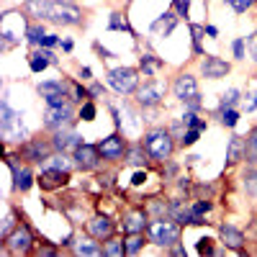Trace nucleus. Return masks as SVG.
Returning <instances> with one entry per match:
<instances>
[{"instance_id": "f257e3e1", "label": "nucleus", "mask_w": 257, "mask_h": 257, "mask_svg": "<svg viewBox=\"0 0 257 257\" xmlns=\"http://www.w3.org/2000/svg\"><path fill=\"white\" fill-rule=\"evenodd\" d=\"M144 149H147V155L149 157H155V160H167L170 155H173V139H170V134L165 132V128H157V132H149L147 139H144Z\"/></svg>"}, {"instance_id": "f03ea898", "label": "nucleus", "mask_w": 257, "mask_h": 257, "mask_svg": "<svg viewBox=\"0 0 257 257\" xmlns=\"http://www.w3.org/2000/svg\"><path fill=\"white\" fill-rule=\"evenodd\" d=\"M149 239H152L155 244L160 247H170V244H175L178 237H180V226L175 221H165V219H157L149 224Z\"/></svg>"}, {"instance_id": "7ed1b4c3", "label": "nucleus", "mask_w": 257, "mask_h": 257, "mask_svg": "<svg viewBox=\"0 0 257 257\" xmlns=\"http://www.w3.org/2000/svg\"><path fill=\"white\" fill-rule=\"evenodd\" d=\"M173 90H175V95L183 100V103H188L190 108H198L201 105V100H198V85H196V77H190V75H180L178 80H175V85H173Z\"/></svg>"}, {"instance_id": "20e7f679", "label": "nucleus", "mask_w": 257, "mask_h": 257, "mask_svg": "<svg viewBox=\"0 0 257 257\" xmlns=\"http://www.w3.org/2000/svg\"><path fill=\"white\" fill-rule=\"evenodd\" d=\"M108 82L113 85L118 93H132V90H137L139 75H137V70H132V67H118V70H113V72L108 75Z\"/></svg>"}, {"instance_id": "39448f33", "label": "nucleus", "mask_w": 257, "mask_h": 257, "mask_svg": "<svg viewBox=\"0 0 257 257\" xmlns=\"http://www.w3.org/2000/svg\"><path fill=\"white\" fill-rule=\"evenodd\" d=\"M49 21L62 24V26H72L80 21V11L70 3H52L49 6Z\"/></svg>"}, {"instance_id": "423d86ee", "label": "nucleus", "mask_w": 257, "mask_h": 257, "mask_svg": "<svg viewBox=\"0 0 257 257\" xmlns=\"http://www.w3.org/2000/svg\"><path fill=\"white\" fill-rule=\"evenodd\" d=\"M6 247L13 254H26L31 249V231L26 226H18L13 234H8V237H6Z\"/></svg>"}, {"instance_id": "0eeeda50", "label": "nucleus", "mask_w": 257, "mask_h": 257, "mask_svg": "<svg viewBox=\"0 0 257 257\" xmlns=\"http://www.w3.org/2000/svg\"><path fill=\"white\" fill-rule=\"evenodd\" d=\"M72 121V108L70 103H62V105H49L47 108V116H44V123L49 128H62Z\"/></svg>"}, {"instance_id": "6e6552de", "label": "nucleus", "mask_w": 257, "mask_h": 257, "mask_svg": "<svg viewBox=\"0 0 257 257\" xmlns=\"http://www.w3.org/2000/svg\"><path fill=\"white\" fill-rule=\"evenodd\" d=\"M0 126H3V134L11 139V137H24V126H21V118L11 111V105L8 103H3L0 105Z\"/></svg>"}, {"instance_id": "1a4fd4ad", "label": "nucleus", "mask_w": 257, "mask_h": 257, "mask_svg": "<svg viewBox=\"0 0 257 257\" xmlns=\"http://www.w3.org/2000/svg\"><path fill=\"white\" fill-rule=\"evenodd\" d=\"M41 93L47 95V100H49V105H62V103H67V85H64L62 80H57V82H41V88H39Z\"/></svg>"}, {"instance_id": "9d476101", "label": "nucleus", "mask_w": 257, "mask_h": 257, "mask_svg": "<svg viewBox=\"0 0 257 257\" xmlns=\"http://www.w3.org/2000/svg\"><path fill=\"white\" fill-rule=\"evenodd\" d=\"M98 149H100V155H103L105 160H118V157H123V152H126V142L113 134V137H108V139H103V142L98 144Z\"/></svg>"}, {"instance_id": "9b49d317", "label": "nucleus", "mask_w": 257, "mask_h": 257, "mask_svg": "<svg viewBox=\"0 0 257 257\" xmlns=\"http://www.w3.org/2000/svg\"><path fill=\"white\" fill-rule=\"evenodd\" d=\"M98 157H100V149L98 147H88V144H80L75 149V160L82 170H93L98 167Z\"/></svg>"}, {"instance_id": "f8f14e48", "label": "nucleus", "mask_w": 257, "mask_h": 257, "mask_svg": "<svg viewBox=\"0 0 257 257\" xmlns=\"http://www.w3.org/2000/svg\"><path fill=\"white\" fill-rule=\"evenodd\" d=\"M70 180V175H67V170H59V167H52V170H47V173H41V188H59V185H64Z\"/></svg>"}, {"instance_id": "ddd939ff", "label": "nucleus", "mask_w": 257, "mask_h": 257, "mask_svg": "<svg viewBox=\"0 0 257 257\" xmlns=\"http://www.w3.org/2000/svg\"><path fill=\"white\" fill-rule=\"evenodd\" d=\"M147 226V216L144 211H128L123 216V231L126 234H142Z\"/></svg>"}, {"instance_id": "4468645a", "label": "nucleus", "mask_w": 257, "mask_h": 257, "mask_svg": "<svg viewBox=\"0 0 257 257\" xmlns=\"http://www.w3.org/2000/svg\"><path fill=\"white\" fill-rule=\"evenodd\" d=\"M88 229H90V234H93L95 239H108L111 234H113V221L108 216H95L88 224Z\"/></svg>"}, {"instance_id": "2eb2a0df", "label": "nucleus", "mask_w": 257, "mask_h": 257, "mask_svg": "<svg viewBox=\"0 0 257 257\" xmlns=\"http://www.w3.org/2000/svg\"><path fill=\"white\" fill-rule=\"evenodd\" d=\"M226 72H229V64H226L224 59H219V57H206V62H203V75H206V77L216 80V77H224Z\"/></svg>"}, {"instance_id": "dca6fc26", "label": "nucleus", "mask_w": 257, "mask_h": 257, "mask_svg": "<svg viewBox=\"0 0 257 257\" xmlns=\"http://www.w3.org/2000/svg\"><path fill=\"white\" fill-rule=\"evenodd\" d=\"M162 98V85L160 82H147L139 90V103L142 105H157Z\"/></svg>"}, {"instance_id": "f3484780", "label": "nucleus", "mask_w": 257, "mask_h": 257, "mask_svg": "<svg viewBox=\"0 0 257 257\" xmlns=\"http://www.w3.org/2000/svg\"><path fill=\"white\" fill-rule=\"evenodd\" d=\"M167 211H170V216H173L175 221H180V224H196V216H193V211L183 203V201H173L167 206Z\"/></svg>"}, {"instance_id": "a211bd4d", "label": "nucleus", "mask_w": 257, "mask_h": 257, "mask_svg": "<svg viewBox=\"0 0 257 257\" xmlns=\"http://www.w3.org/2000/svg\"><path fill=\"white\" fill-rule=\"evenodd\" d=\"M221 239H224V244L231 247V249H242V244H244L242 231L234 229V226H221Z\"/></svg>"}, {"instance_id": "6ab92c4d", "label": "nucleus", "mask_w": 257, "mask_h": 257, "mask_svg": "<svg viewBox=\"0 0 257 257\" xmlns=\"http://www.w3.org/2000/svg\"><path fill=\"white\" fill-rule=\"evenodd\" d=\"M24 155H26L29 160H34V162H41V160L49 155V144H44V142H31V144L24 147Z\"/></svg>"}, {"instance_id": "aec40b11", "label": "nucleus", "mask_w": 257, "mask_h": 257, "mask_svg": "<svg viewBox=\"0 0 257 257\" xmlns=\"http://www.w3.org/2000/svg\"><path fill=\"white\" fill-rule=\"evenodd\" d=\"M242 155H247V142H244L242 137H231L226 160H229V162H239V160H242Z\"/></svg>"}, {"instance_id": "412c9836", "label": "nucleus", "mask_w": 257, "mask_h": 257, "mask_svg": "<svg viewBox=\"0 0 257 257\" xmlns=\"http://www.w3.org/2000/svg\"><path fill=\"white\" fill-rule=\"evenodd\" d=\"M54 147L57 149H62V152H64V149H70V147H80V139L72 134V132H62V128H59V132L54 134Z\"/></svg>"}, {"instance_id": "4be33fe9", "label": "nucleus", "mask_w": 257, "mask_h": 257, "mask_svg": "<svg viewBox=\"0 0 257 257\" xmlns=\"http://www.w3.org/2000/svg\"><path fill=\"white\" fill-rule=\"evenodd\" d=\"M49 6H52V0H29L26 11L36 18H49Z\"/></svg>"}, {"instance_id": "5701e85b", "label": "nucleus", "mask_w": 257, "mask_h": 257, "mask_svg": "<svg viewBox=\"0 0 257 257\" xmlns=\"http://www.w3.org/2000/svg\"><path fill=\"white\" fill-rule=\"evenodd\" d=\"M11 167H13V178H16V183H13V185H16L18 190H29V188H31V183H34V175L29 173V170H18L13 162H11Z\"/></svg>"}, {"instance_id": "b1692460", "label": "nucleus", "mask_w": 257, "mask_h": 257, "mask_svg": "<svg viewBox=\"0 0 257 257\" xmlns=\"http://www.w3.org/2000/svg\"><path fill=\"white\" fill-rule=\"evenodd\" d=\"M75 252H77V254H93V257H95V254H105L100 247H95V244H93V242H88V239L77 242V244H75Z\"/></svg>"}, {"instance_id": "393cba45", "label": "nucleus", "mask_w": 257, "mask_h": 257, "mask_svg": "<svg viewBox=\"0 0 257 257\" xmlns=\"http://www.w3.org/2000/svg\"><path fill=\"white\" fill-rule=\"evenodd\" d=\"M49 57H52L49 52H39V54H34V57H31V70H34V72H41V70H44L47 64H49Z\"/></svg>"}, {"instance_id": "a878e982", "label": "nucleus", "mask_w": 257, "mask_h": 257, "mask_svg": "<svg viewBox=\"0 0 257 257\" xmlns=\"http://www.w3.org/2000/svg\"><path fill=\"white\" fill-rule=\"evenodd\" d=\"M247 157L249 162H257V128H252L247 137Z\"/></svg>"}, {"instance_id": "bb28decb", "label": "nucleus", "mask_w": 257, "mask_h": 257, "mask_svg": "<svg viewBox=\"0 0 257 257\" xmlns=\"http://www.w3.org/2000/svg\"><path fill=\"white\" fill-rule=\"evenodd\" d=\"M142 244H144V239L139 237V234H132V237L126 239V254H137L142 249Z\"/></svg>"}, {"instance_id": "cd10ccee", "label": "nucleus", "mask_w": 257, "mask_h": 257, "mask_svg": "<svg viewBox=\"0 0 257 257\" xmlns=\"http://www.w3.org/2000/svg\"><path fill=\"white\" fill-rule=\"evenodd\" d=\"M157 67H160V62H157L152 54H144V57H142V70H144L147 75H155Z\"/></svg>"}, {"instance_id": "c85d7f7f", "label": "nucleus", "mask_w": 257, "mask_h": 257, "mask_svg": "<svg viewBox=\"0 0 257 257\" xmlns=\"http://www.w3.org/2000/svg\"><path fill=\"white\" fill-rule=\"evenodd\" d=\"M103 252L108 254V257H118V254H123V252H126V244H123V242H108Z\"/></svg>"}, {"instance_id": "c756f323", "label": "nucleus", "mask_w": 257, "mask_h": 257, "mask_svg": "<svg viewBox=\"0 0 257 257\" xmlns=\"http://www.w3.org/2000/svg\"><path fill=\"white\" fill-rule=\"evenodd\" d=\"M237 100H239V90H229V93L224 95V100H221V108H224V111L231 108V105L237 103Z\"/></svg>"}, {"instance_id": "7c9ffc66", "label": "nucleus", "mask_w": 257, "mask_h": 257, "mask_svg": "<svg viewBox=\"0 0 257 257\" xmlns=\"http://www.w3.org/2000/svg\"><path fill=\"white\" fill-rule=\"evenodd\" d=\"M244 188H247V193L257 196V173H247V178H244Z\"/></svg>"}, {"instance_id": "2f4dec72", "label": "nucleus", "mask_w": 257, "mask_h": 257, "mask_svg": "<svg viewBox=\"0 0 257 257\" xmlns=\"http://www.w3.org/2000/svg\"><path fill=\"white\" fill-rule=\"evenodd\" d=\"M26 34H29V41H34V44H39V41H44V29H39V26H31Z\"/></svg>"}, {"instance_id": "473e14b6", "label": "nucleus", "mask_w": 257, "mask_h": 257, "mask_svg": "<svg viewBox=\"0 0 257 257\" xmlns=\"http://www.w3.org/2000/svg\"><path fill=\"white\" fill-rule=\"evenodd\" d=\"M221 121H224L226 126H237L239 113H237V111H231V108H226V111H224V116H221Z\"/></svg>"}, {"instance_id": "72a5a7b5", "label": "nucleus", "mask_w": 257, "mask_h": 257, "mask_svg": "<svg viewBox=\"0 0 257 257\" xmlns=\"http://www.w3.org/2000/svg\"><path fill=\"white\" fill-rule=\"evenodd\" d=\"M93 116H95V105L93 103H85L82 111H80V118L82 121H93Z\"/></svg>"}, {"instance_id": "f704fd0d", "label": "nucleus", "mask_w": 257, "mask_h": 257, "mask_svg": "<svg viewBox=\"0 0 257 257\" xmlns=\"http://www.w3.org/2000/svg\"><path fill=\"white\" fill-rule=\"evenodd\" d=\"M208 208H211V203H208V201L196 203V208H193V216H196V224H201V213H206Z\"/></svg>"}, {"instance_id": "c9c22d12", "label": "nucleus", "mask_w": 257, "mask_h": 257, "mask_svg": "<svg viewBox=\"0 0 257 257\" xmlns=\"http://www.w3.org/2000/svg\"><path fill=\"white\" fill-rule=\"evenodd\" d=\"M226 3H229L234 11H239V13H242V11H247V8L254 3V0H226Z\"/></svg>"}, {"instance_id": "e433bc0d", "label": "nucleus", "mask_w": 257, "mask_h": 257, "mask_svg": "<svg viewBox=\"0 0 257 257\" xmlns=\"http://www.w3.org/2000/svg\"><path fill=\"white\" fill-rule=\"evenodd\" d=\"M111 29H128V24H126V18H121V13H113L111 16V24H108Z\"/></svg>"}, {"instance_id": "4c0bfd02", "label": "nucleus", "mask_w": 257, "mask_h": 257, "mask_svg": "<svg viewBox=\"0 0 257 257\" xmlns=\"http://www.w3.org/2000/svg\"><path fill=\"white\" fill-rule=\"evenodd\" d=\"M198 132H201V128H196V126H193L190 132H185V137H183V144H196V142H198Z\"/></svg>"}, {"instance_id": "58836bf2", "label": "nucleus", "mask_w": 257, "mask_h": 257, "mask_svg": "<svg viewBox=\"0 0 257 257\" xmlns=\"http://www.w3.org/2000/svg\"><path fill=\"white\" fill-rule=\"evenodd\" d=\"M198 252H201V254H203V252H206V254H211V252H213V247H211V239H201V244H198Z\"/></svg>"}, {"instance_id": "ea45409f", "label": "nucleus", "mask_w": 257, "mask_h": 257, "mask_svg": "<svg viewBox=\"0 0 257 257\" xmlns=\"http://www.w3.org/2000/svg\"><path fill=\"white\" fill-rule=\"evenodd\" d=\"M234 54H237L239 59L244 57V44H242V41H239V39H237V41H234Z\"/></svg>"}, {"instance_id": "a19ab883", "label": "nucleus", "mask_w": 257, "mask_h": 257, "mask_svg": "<svg viewBox=\"0 0 257 257\" xmlns=\"http://www.w3.org/2000/svg\"><path fill=\"white\" fill-rule=\"evenodd\" d=\"M185 121H188L190 126H196V128H203V123H201V121H198L196 116H193V113H188V116H185Z\"/></svg>"}, {"instance_id": "79ce46f5", "label": "nucleus", "mask_w": 257, "mask_h": 257, "mask_svg": "<svg viewBox=\"0 0 257 257\" xmlns=\"http://www.w3.org/2000/svg\"><path fill=\"white\" fill-rule=\"evenodd\" d=\"M193 34H196V36H193V39H196V52H201V29L196 26V29H193Z\"/></svg>"}, {"instance_id": "37998d69", "label": "nucleus", "mask_w": 257, "mask_h": 257, "mask_svg": "<svg viewBox=\"0 0 257 257\" xmlns=\"http://www.w3.org/2000/svg\"><path fill=\"white\" fill-rule=\"evenodd\" d=\"M52 167H59V170H67V162H64V157H57Z\"/></svg>"}, {"instance_id": "c03bdc74", "label": "nucleus", "mask_w": 257, "mask_h": 257, "mask_svg": "<svg viewBox=\"0 0 257 257\" xmlns=\"http://www.w3.org/2000/svg\"><path fill=\"white\" fill-rule=\"evenodd\" d=\"M41 44H44V47H54L57 39H54V36H44V41H41Z\"/></svg>"}, {"instance_id": "a18cd8bd", "label": "nucleus", "mask_w": 257, "mask_h": 257, "mask_svg": "<svg viewBox=\"0 0 257 257\" xmlns=\"http://www.w3.org/2000/svg\"><path fill=\"white\" fill-rule=\"evenodd\" d=\"M144 180H147V175H144V173H137V175H134V185H142Z\"/></svg>"}, {"instance_id": "49530a36", "label": "nucleus", "mask_w": 257, "mask_h": 257, "mask_svg": "<svg viewBox=\"0 0 257 257\" xmlns=\"http://www.w3.org/2000/svg\"><path fill=\"white\" fill-rule=\"evenodd\" d=\"M175 3H178V11H180V13L188 11V0H175Z\"/></svg>"}, {"instance_id": "de8ad7c7", "label": "nucleus", "mask_w": 257, "mask_h": 257, "mask_svg": "<svg viewBox=\"0 0 257 257\" xmlns=\"http://www.w3.org/2000/svg\"><path fill=\"white\" fill-rule=\"evenodd\" d=\"M257 108V95H252V100L247 103V111H254Z\"/></svg>"}, {"instance_id": "09e8293b", "label": "nucleus", "mask_w": 257, "mask_h": 257, "mask_svg": "<svg viewBox=\"0 0 257 257\" xmlns=\"http://www.w3.org/2000/svg\"><path fill=\"white\" fill-rule=\"evenodd\" d=\"M90 93H93V95H100V93H103V88H100V85H93Z\"/></svg>"}, {"instance_id": "8fccbe9b", "label": "nucleus", "mask_w": 257, "mask_h": 257, "mask_svg": "<svg viewBox=\"0 0 257 257\" xmlns=\"http://www.w3.org/2000/svg\"><path fill=\"white\" fill-rule=\"evenodd\" d=\"M39 254H54V249L52 247H41V252Z\"/></svg>"}, {"instance_id": "3c124183", "label": "nucleus", "mask_w": 257, "mask_h": 257, "mask_svg": "<svg viewBox=\"0 0 257 257\" xmlns=\"http://www.w3.org/2000/svg\"><path fill=\"white\" fill-rule=\"evenodd\" d=\"M254 59H257V52H254Z\"/></svg>"}]
</instances>
